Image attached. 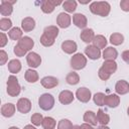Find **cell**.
Returning a JSON list of instances; mask_svg holds the SVG:
<instances>
[{"label": "cell", "instance_id": "ee69618b", "mask_svg": "<svg viewBox=\"0 0 129 129\" xmlns=\"http://www.w3.org/2000/svg\"><path fill=\"white\" fill-rule=\"evenodd\" d=\"M7 41H8V38H7L6 34L3 33V32H1V33H0V46L3 47V46L7 43Z\"/></svg>", "mask_w": 129, "mask_h": 129}, {"label": "cell", "instance_id": "2e32d148", "mask_svg": "<svg viewBox=\"0 0 129 129\" xmlns=\"http://www.w3.org/2000/svg\"><path fill=\"white\" fill-rule=\"evenodd\" d=\"M78 46H77V43L74 41V40H64L62 43H61V49L68 53V54H71V53H74L76 50H77Z\"/></svg>", "mask_w": 129, "mask_h": 129}, {"label": "cell", "instance_id": "7402d4cb", "mask_svg": "<svg viewBox=\"0 0 129 129\" xmlns=\"http://www.w3.org/2000/svg\"><path fill=\"white\" fill-rule=\"evenodd\" d=\"M81 39L84 41V42H91L94 40V37H95V33H94V30L91 29V28H85L82 32H81Z\"/></svg>", "mask_w": 129, "mask_h": 129}, {"label": "cell", "instance_id": "ffe728a7", "mask_svg": "<svg viewBox=\"0 0 129 129\" xmlns=\"http://www.w3.org/2000/svg\"><path fill=\"white\" fill-rule=\"evenodd\" d=\"M15 110H16V108L12 103H7L1 107V114H2V116L9 118L14 115Z\"/></svg>", "mask_w": 129, "mask_h": 129}, {"label": "cell", "instance_id": "c3c4849f", "mask_svg": "<svg viewBox=\"0 0 129 129\" xmlns=\"http://www.w3.org/2000/svg\"><path fill=\"white\" fill-rule=\"evenodd\" d=\"M97 129H110L109 127H107L106 125H101V126H99Z\"/></svg>", "mask_w": 129, "mask_h": 129}, {"label": "cell", "instance_id": "7bdbcfd3", "mask_svg": "<svg viewBox=\"0 0 129 129\" xmlns=\"http://www.w3.org/2000/svg\"><path fill=\"white\" fill-rule=\"evenodd\" d=\"M7 59H8L7 53H6L3 49H1V50H0V63H1V64H4V63L7 61Z\"/></svg>", "mask_w": 129, "mask_h": 129}, {"label": "cell", "instance_id": "bcb514c9", "mask_svg": "<svg viewBox=\"0 0 129 129\" xmlns=\"http://www.w3.org/2000/svg\"><path fill=\"white\" fill-rule=\"evenodd\" d=\"M80 127H81V129H94L93 126H92L91 124H88V123H84V124H82Z\"/></svg>", "mask_w": 129, "mask_h": 129}, {"label": "cell", "instance_id": "44dd1931", "mask_svg": "<svg viewBox=\"0 0 129 129\" xmlns=\"http://www.w3.org/2000/svg\"><path fill=\"white\" fill-rule=\"evenodd\" d=\"M21 27H22V30H24L25 32H29V31L33 30L35 27L34 19L31 17H25L21 21Z\"/></svg>", "mask_w": 129, "mask_h": 129}, {"label": "cell", "instance_id": "836d02e7", "mask_svg": "<svg viewBox=\"0 0 129 129\" xmlns=\"http://www.w3.org/2000/svg\"><path fill=\"white\" fill-rule=\"evenodd\" d=\"M41 125L44 129H53L55 126V120L51 117H45V118H43Z\"/></svg>", "mask_w": 129, "mask_h": 129}, {"label": "cell", "instance_id": "603a6c76", "mask_svg": "<svg viewBox=\"0 0 129 129\" xmlns=\"http://www.w3.org/2000/svg\"><path fill=\"white\" fill-rule=\"evenodd\" d=\"M101 68L108 74L112 75L117 71V63L115 62V60H105Z\"/></svg>", "mask_w": 129, "mask_h": 129}, {"label": "cell", "instance_id": "816d5d0a", "mask_svg": "<svg viewBox=\"0 0 129 129\" xmlns=\"http://www.w3.org/2000/svg\"><path fill=\"white\" fill-rule=\"evenodd\" d=\"M127 114H128V116H129V107H128V109H127Z\"/></svg>", "mask_w": 129, "mask_h": 129}, {"label": "cell", "instance_id": "d6a6232c", "mask_svg": "<svg viewBox=\"0 0 129 129\" xmlns=\"http://www.w3.org/2000/svg\"><path fill=\"white\" fill-rule=\"evenodd\" d=\"M62 7L67 12H74L77 9V2L74 0H68L62 3Z\"/></svg>", "mask_w": 129, "mask_h": 129}, {"label": "cell", "instance_id": "74e56055", "mask_svg": "<svg viewBox=\"0 0 129 129\" xmlns=\"http://www.w3.org/2000/svg\"><path fill=\"white\" fill-rule=\"evenodd\" d=\"M73 127L72 122L68 119H61L57 125V129H73Z\"/></svg>", "mask_w": 129, "mask_h": 129}, {"label": "cell", "instance_id": "4fadbf2b", "mask_svg": "<svg viewBox=\"0 0 129 129\" xmlns=\"http://www.w3.org/2000/svg\"><path fill=\"white\" fill-rule=\"evenodd\" d=\"M85 53L91 59H98L101 56V50L95 45H88L85 48Z\"/></svg>", "mask_w": 129, "mask_h": 129}, {"label": "cell", "instance_id": "8992f818", "mask_svg": "<svg viewBox=\"0 0 129 129\" xmlns=\"http://www.w3.org/2000/svg\"><path fill=\"white\" fill-rule=\"evenodd\" d=\"M16 107H17V110L20 113L26 114L31 109V102L26 98H21V99L18 100V102L16 104Z\"/></svg>", "mask_w": 129, "mask_h": 129}, {"label": "cell", "instance_id": "cb8c5ba5", "mask_svg": "<svg viewBox=\"0 0 129 129\" xmlns=\"http://www.w3.org/2000/svg\"><path fill=\"white\" fill-rule=\"evenodd\" d=\"M84 121L88 124H91L93 126L97 125L98 123V119H97V115L92 112V111H87L85 114H84Z\"/></svg>", "mask_w": 129, "mask_h": 129}, {"label": "cell", "instance_id": "b9f144b4", "mask_svg": "<svg viewBox=\"0 0 129 129\" xmlns=\"http://www.w3.org/2000/svg\"><path fill=\"white\" fill-rule=\"evenodd\" d=\"M120 7L123 11L128 12L129 11V0H122L120 2Z\"/></svg>", "mask_w": 129, "mask_h": 129}, {"label": "cell", "instance_id": "7a4b0ae2", "mask_svg": "<svg viewBox=\"0 0 129 129\" xmlns=\"http://www.w3.org/2000/svg\"><path fill=\"white\" fill-rule=\"evenodd\" d=\"M21 87L15 76H9L7 80V93L11 97H16L20 94Z\"/></svg>", "mask_w": 129, "mask_h": 129}, {"label": "cell", "instance_id": "f1b7e54d", "mask_svg": "<svg viewBox=\"0 0 129 129\" xmlns=\"http://www.w3.org/2000/svg\"><path fill=\"white\" fill-rule=\"evenodd\" d=\"M93 45L97 46L98 48H104L106 45H107V39L105 36L103 35H95L94 37V40H93Z\"/></svg>", "mask_w": 129, "mask_h": 129}, {"label": "cell", "instance_id": "52a82bcc", "mask_svg": "<svg viewBox=\"0 0 129 129\" xmlns=\"http://www.w3.org/2000/svg\"><path fill=\"white\" fill-rule=\"evenodd\" d=\"M59 4H61V2L60 1H53V0H45V1H42L41 2V10H42V12H44V13H51L53 10H54V8L57 6V5H59Z\"/></svg>", "mask_w": 129, "mask_h": 129}, {"label": "cell", "instance_id": "60d3db41", "mask_svg": "<svg viewBox=\"0 0 129 129\" xmlns=\"http://www.w3.org/2000/svg\"><path fill=\"white\" fill-rule=\"evenodd\" d=\"M27 51L25 50V49H23V48H21L19 45H15L14 46V53L17 55V56H23V55H25V53H26Z\"/></svg>", "mask_w": 129, "mask_h": 129}, {"label": "cell", "instance_id": "d6986e66", "mask_svg": "<svg viewBox=\"0 0 129 129\" xmlns=\"http://www.w3.org/2000/svg\"><path fill=\"white\" fill-rule=\"evenodd\" d=\"M17 45H19L21 48H23V49H25L26 51H28V50H30V49L33 47L34 41H33L32 38H30L29 36H24V37H22L20 40H18Z\"/></svg>", "mask_w": 129, "mask_h": 129}, {"label": "cell", "instance_id": "8d00e7d4", "mask_svg": "<svg viewBox=\"0 0 129 129\" xmlns=\"http://www.w3.org/2000/svg\"><path fill=\"white\" fill-rule=\"evenodd\" d=\"M11 26H12V22H11V20L9 18L4 17V18H2L0 20V28H1V30H3V31L8 30V29L11 28Z\"/></svg>", "mask_w": 129, "mask_h": 129}, {"label": "cell", "instance_id": "7dc6e473", "mask_svg": "<svg viewBox=\"0 0 129 129\" xmlns=\"http://www.w3.org/2000/svg\"><path fill=\"white\" fill-rule=\"evenodd\" d=\"M24 129H36V128L34 126H32V125H26L24 127Z\"/></svg>", "mask_w": 129, "mask_h": 129}, {"label": "cell", "instance_id": "5bb4252c", "mask_svg": "<svg viewBox=\"0 0 129 129\" xmlns=\"http://www.w3.org/2000/svg\"><path fill=\"white\" fill-rule=\"evenodd\" d=\"M40 83H41L43 88H45V89H52V88H54V87H56L58 85V80L56 78H54V77L47 76V77L42 78Z\"/></svg>", "mask_w": 129, "mask_h": 129}, {"label": "cell", "instance_id": "9a60e30c", "mask_svg": "<svg viewBox=\"0 0 129 129\" xmlns=\"http://www.w3.org/2000/svg\"><path fill=\"white\" fill-rule=\"evenodd\" d=\"M120 104V98L116 94H111L105 97V103L104 105H107L110 108H116Z\"/></svg>", "mask_w": 129, "mask_h": 129}, {"label": "cell", "instance_id": "681fc988", "mask_svg": "<svg viewBox=\"0 0 129 129\" xmlns=\"http://www.w3.org/2000/svg\"><path fill=\"white\" fill-rule=\"evenodd\" d=\"M73 129H81V127H80V126H78V125H75V126L73 127Z\"/></svg>", "mask_w": 129, "mask_h": 129}, {"label": "cell", "instance_id": "484cf974", "mask_svg": "<svg viewBox=\"0 0 129 129\" xmlns=\"http://www.w3.org/2000/svg\"><path fill=\"white\" fill-rule=\"evenodd\" d=\"M25 80L28 82V83H35L38 81V74L36 71L32 70V69H29L25 72Z\"/></svg>", "mask_w": 129, "mask_h": 129}, {"label": "cell", "instance_id": "f907efd6", "mask_svg": "<svg viewBox=\"0 0 129 129\" xmlns=\"http://www.w3.org/2000/svg\"><path fill=\"white\" fill-rule=\"evenodd\" d=\"M8 129H19L18 127H15V126H12V127H10V128H8Z\"/></svg>", "mask_w": 129, "mask_h": 129}, {"label": "cell", "instance_id": "e0dca14e", "mask_svg": "<svg viewBox=\"0 0 129 129\" xmlns=\"http://www.w3.org/2000/svg\"><path fill=\"white\" fill-rule=\"evenodd\" d=\"M118 56V51L116 48L109 46L107 48H105V50L103 51V58L104 60H115Z\"/></svg>", "mask_w": 129, "mask_h": 129}, {"label": "cell", "instance_id": "5b68a950", "mask_svg": "<svg viewBox=\"0 0 129 129\" xmlns=\"http://www.w3.org/2000/svg\"><path fill=\"white\" fill-rule=\"evenodd\" d=\"M76 97L78 98L79 101L83 102V103H87L91 100V91L85 87L79 88L76 92Z\"/></svg>", "mask_w": 129, "mask_h": 129}, {"label": "cell", "instance_id": "ac0fdd59", "mask_svg": "<svg viewBox=\"0 0 129 129\" xmlns=\"http://www.w3.org/2000/svg\"><path fill=\"white\" fill-rule=\"evenodd\" d=\"M115 91L119 95H125L129 92V84L124 80H120L115 85Z\"/></svg>", "mask_w": 129, "mask_h": 129}, {"label": "cell", "instance_id": "277c9868", "mask_svg": "<svg viewBox=\"0 0 129 129\" xmlns=\"http://www.w3.org/2000/svg\"><path fill=\"white\" fill-rule=\"evenodd\" d=\"M87 64V58L82 53H76L71 58V67L74 70H82Z\"/></svg>", "mask_w": 129, "mask_h": 129}, {"label": "cell", "instance_id": "6da1fadb", "mask_svg": "<svg viewBox=\"0 0 129 129\" xmlns=\"http://www.w3.org/2000/svg\"><path fill=\"white\" fill-rule=\"evenodd\" d=\"M90 10L93 14L99 15L102 17L108 16L111 10V6L106 1H95L92 2L90 5Z\"/></svg>", "mask_w": 129, "mask_h": 129}, {"label": "cell", "instance_id": "4dcf8cb0", "mask_svg": "<svg viewBox=\"0 0 129 129\" xmlns=\"http://www.w3.org/2000/svg\"><path fill=\"white\" fill-rule=\"evenodd\" d=\"M123 41H124V36L121 33L116 32L110 35V42L114 45H120L123 43Z\"/></svg>", "mask_w": 129, "mask_h": 129}, {"label": "cell", "instance_id": "f546056e", "mask_svg": "<svg viewBox=\"0 0 129 129\" xmlns=\"http://www.w3.org/2000/svg\"><path fill=\"white\" fill-rule=\"evenodd\" d=\"M43 33L53 39H55V37L58 35V28L56 26H53V25H50V26H47L44 28L43 30Z\"/></svg>", "mask_w": 129, "mask_h": 129}, {"label": "cell", "instance_id": "e575fe53", "mask_svg": "<svg viewBox=\"0 0 129 129\" xmlns=\"http://www.w3.org/2000/svg\"><path fill=\"white\" fill-rule=\"evenodd\" d=\"M40 43H41L43 46L48 47V46H51V45L54 43V39L51 38V37H49V36H47V35H45V34L43 33V34L41 35V37H40Z\"/></svg>", "mask_w": 129, "mask_h": 129}, {"label": "cell", "instance_id": "8fae6325", "mask_svg": "<svg viewBox=\"0 0 129 129\" xmlns=\"http://www.w3.org/2000/svg\"><path fill=\"white\" fill-rule=\"evenodd\" d=\"M75 97H74V94L69 91V90H64V91H61L58 95V100L61 104L63 105H69L71 104L73 101H74Z\"/></svg>", "mask_w": 129, "mask_h": 129}, {"label": "cell", "instance_id": "f35d334b", "mask_svg": "<svg viewBox=\"0 0 129 129\" xmlns=\"http://www.w3.org/2000/svg\"><path fill=\"white\" fill-rule=\"evenodd\" d=\"M42 121H43V117H42V115L39 114V113H35V114H33V115L31 116V122H32V124L35 125V126L41 125V124H42Z\"/></svg>", "mask_w": 129, "mask_h": 129}, {"label": "cell", "instance_id": "4316f807", "mask_svg": "<svg viewBox=\"0 0 129 129\" xmlns=\"http://www.w3.org/2000/svg\"><path fill=\"white\" fill-rule=\"evenodd\" d=\"M97 119H98V122L101 124V125H107L109 122H110V117L108 114H106L102 109H99L98 112H97Z\"/></svg>", "mask_w": 129, "mask_h": 129}, {"label": "cell", "instance_id": "d590c367", "mask_svg": "<svg viewBox=\"0 0 129 129\" xmlns=\"http://www.w3.org/2000/svg\"><path fill=\"white\" fill-rule=\"evenodd\" d=\"M105 97H106V95L103 93H96L93 97V100H94L95 104H97L98 106H103L105 103Z\"/></svg>", "mask_w": 129, "mask_h": 129}, {"label": "cell", "instance_id": "1f68e13d", "mask_svg": "<svg viewBox=\"0 0 129 129\" xmlns=\"http://www.w3.org/2000/svg\"><path fill=\"white\" fill-rule=\"evenodd\" d=\"M66 81L69 85H77L79 82H80V77L77 73L75 72H72V73H69L66 77Z\"/></svg>", "mask_w": 129, "mask_h": 129}, {"label": "cell", "instance_id": "83f0119b", "mask_svg": "<svg viewBox=\"0 0 129 129\" xmlns=\"http://www.w3.org/2000/svg\"><path fill=\"white\" fill-rule=\"evenodd\" d=\"M8 35L12 40H20L22 38V30L19 27H13L9 30Z\"/></svg>", "mask_w": 129, "mask_h": 129}, {"label": "cell", "instance_id": "ab89813d", "mask_svg": "<svg viewBox=\"0 0 129 129\" xmlns=\"http://www.w3.org/2000/svg\"><path fill=\"white\" fill-rule=\"evenodd\" d=\"M98 75H99V78H100L101 80H103V81H107V80H109V78L111 77V75L108 74L106 71H104L102 68H100V70H99V72H98Z\"/></svg>", "mask_w": 129, "mask_h": 129}, {"label": "cell", "instance_id": "ba28073f", "mask_svg": "<svg viewBox=\"0 0 129 129\" xmlns=\"http://www.w3.org/2000/svg\"><path fill=\"white\" fill-rule=\"evenodd\" d=\"M16 1H7V0H2L1 1V6H0V13L3 16H9L12 11H13V4Z\"/></svg>", "mask_w": 129, "mask_h": 129}, {"label": "cell", "instance_id": "7c38bea8", "mask_svg": "<svg viewBox=\"0 0 129 129\" xmlns=\"http://www.w3.org/2000/svg\"><path fill=\"white\" fill-rule=\"evenodd\" d=\"M73 22L74 24L79 27V28H86L87 24H88V20H87V17L82 14V13H76L74 16H73Z\"/></svg>", "mask_w": 129, "mask_h": 129}, {"label": "cell", "instance_id": "9c48e42d", "mask_svg": "<svg viewBox=\"0 0 129 129\" xmlns=\"http://www.w3.org/2000/svg\"><path fill=\"white\" fill-rule=\"evenodd\" d=\"M26 61H27V64L29 67H31V68H37L41 63V57L36 52H33L32 51V52H29L27 54Z\"/></svg>", "mask_w": 129, "mask_h": 129}, {"label": "cell", "instance_id": "d4e9b609", "mask_svg": "<svg viewBox=\"0 0 129 129\" xmlns=\"http://www.w3.org/2000/svg\"><path fill=\"white\" fill-rule=\"evenodd\" d=\"M8 70L12 74H17L21 70V62L18 59H11L8 62Z\"/></svg>", "mask_w": 129, "mask_h": 129}, {"label": "cell", "instance_id": "f6af8a7d", "mask_svg": "<svg viewBox=\"0 0 129 129\" xmlns=\"http://www.w3.org/2000/svg\"><path fill=\"white\" fill-rule=\"evenodd\" d=\"M121 56H122V59H123L127 64H129V50L123 51L122 54H121Z\"/></svg>", "mask_w": 129, "mask_h": 129}, {"label": "cell", "instance_id": "30bf717a", "mask_svg": "<svg viewBox=\"0 0 129 129\" xmlns=\"http://www.w3.org/2000/svg\"><path fill=\"white\" fill-rule=\"evenodd\" d=\"M56 23L60 28H68L71 25V16L68 13L61 12L56 17Z\"/></svg>", "mask_w": 129, "mask_h": 129}, {"label": "cell", "instance_id": "3957f363", "mask_svg": "<svg viewBox=\"0 0 129 129\" xmlns=\"http://www.w3.org/2000/svg\"><path fill=\"white\" fill-rule=\"evenodd\" d=\"M38 106L40 109H42L44 111L51 110L54 106V98L52 97V95H50L48 93L42 94L38 99Z\"/></svg>", "mask_w": 129, "mask_h": 129}]
</instances>
